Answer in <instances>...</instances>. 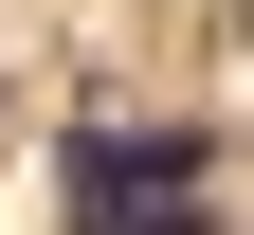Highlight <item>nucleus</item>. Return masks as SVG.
<instances>
[{"label":"nucleus","instance_id":"1","mask_svg":"<svg viewBox=\"0 0 254 235\" xmlns=\"http://www.w3.org/2000/svg\"><path fill=\"white\" fill-rule=\"evenodd\" d=\"M218 163V127H73V235H145V217H182V181Z\"/></svg>","mask_w":254,"mask_h":235}]
</instances>
